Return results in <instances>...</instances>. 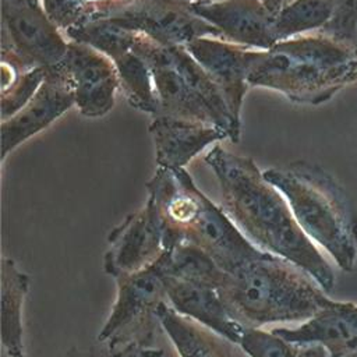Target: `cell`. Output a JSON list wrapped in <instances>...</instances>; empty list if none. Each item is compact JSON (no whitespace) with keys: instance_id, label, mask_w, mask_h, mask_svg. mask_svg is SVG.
Segmentation results:
<instances>
[{"instance_id":"1","label":"cell","mask_w":357,"mask_h":357,"mask_svg":"<svg viewBox=\"0 0 357 357\" xmlns=\"http://www.w3.org/2000/svg\"><path fill=\"white\" fill-rule=\"evenodd\" d=\"M218 178L222 208L258 248L307 272L326 293L335 272L322 250L305 234L286 198L268 183L252 159L215 145L205 155Z\"/></svg>"},{"instance_id":"2","label":"cell","mask_w":357,"mask_h":357,"mask_svg":"<svg viewBox=\"0 0 357 357\" xmlns=\"http://www.w3.org/2000/svg\"><path fill=\"white\" fill-rule=\"evenodd\" d=\"M146 190V202L160 219L169 250L183 243L195 245L227 273L266 252L245 237L183 167H158Z\"/></svg>"},{"instance_id":"3","label":"cell","mask_w":357,"mask_h":357,"mask_svg":"<svg viewBox=\"0 0 357 357\" xmlns=\"http://www.w3.org/2000/svg\"><path fill=\"white\" fill-rule=\"evenodd\" d=\"M357 81V46L322 32L276 42L254 66L248 84L319 105Z\"/></svg>"},{"instance_id":"4","label":"cell","mask_w":357,"mask_h":357,"mask_svg":"<svg viewBox=\"0 0 357 357\" xmlns=\"http://www.w3.org/2000/svg\"><path fill=\"white\" fill-rule=\"evenodd\" d=\"M286 198L305 234L344 272L357 261V211L344 188L321 166L296 160L262 172Z\"/></svg>"},{"instance_id":"5","label":"cell","mask_w":357,"mask_h":357,"mask_svg":"<svg viewBox=\"0 0 357 357\" xmlns=\"http://www.w3.org/2000/svg\"><path fill=\"white\" fill-rule=\"evenodd\" d=\"M223 291L248 328L304 322L333 303L307 272L269 252L226 273Z\"/></svg>"},{"instance_id":"6","label":"cell","mask_w":357,"mask_h":357,"mask_svg":"<svg viewBox=\"0 0 357 357\" xmlns=\"http://www.w3.org/2000/svg\"><path fill=\"white\" fill-rule=\"evenodd\" d=\"M167 304L178 314L238 344L247 328L231 310L223 284L226 273L195 245L183 243L165 257Z\"/></svg>"},{"instance_id":"7","label":"cell","mask_w":357,"mask_h":357,"mask_svg":"<svg viewBox=\"0 0 357 357\" xmlns=\"http://www.w3.org/2000/svg\"><path fill=\"white\" fill-rule=\"evenodd\" d=\"M114 282L116 298L98 333V343L112 350L155 347L156 333L162 329L159 308L167 303L163 257L153 265Z\"/></svg>"},{"instance_id":"8","label":"cell","mask_w":357,"mask_h":357,"mask_svg":"<svg viewBox=\"0 0 357 357\" xmlns=\"http://www.w3.org/2000/svg\"><path fill=\"white\" fill-rule=\"evenodd\" d=\"M68 40L39 0H1V61L18 71L57 66Z\"/></svg>"},{"instance_id":"9","label":"cell","mask_w":357,"mask_h":357,"mask_svg":"<svg viewBox=\"0 0 357 357\" xmlns=\"http://www.w3.org/2000/svg\"><path fill=\"white\" fill-rule=\"evenodd\" d=\"M98 20H109L166 46H185L204 36L223 39L213 25L192 14L188 3L181 0H127Z\"/></svg>"},{"instance_id":"10","label":"cell","mask_w":357,"mask_h":357,"mask_svg":"<svg viewBox=\"0 0 357 357\" xmlns=\"http://www.w3.org/2000/svg\"><path fill=\"white\" fill-rule=\"evenodd\" d=\"M167 250L160 219L146 202L110 230L103 272L113 279L139 272L158 262Z\"/></svg>"},{"instance_id":"11","label":"cell","mask_w":357,"mask_h":357,"mask_svg":"<svg viewBox=\"0 0 357 357\" xmlns=\"http://www.w3.org/2000/svg\"><path fill=\"white\" fill-rule=\"evenodd\" d=\"M184 47L218 85L234 121L240 124L248 77L265 50L212 36L194 39Z\"/></svg>"},{"instance_id":"12","label":"cell","mask_w":357,"mask_h":357,"mask_svg":"<svg viewBox=\"0 0 357 357\" xmlns=\"http://www.w3.org/2000/svg\"><path fill=\"white\" fill-rule=\"evenodd\" d=\"M59 66L71 79L75 106L84 116L99 117L113 107L120 82L110 57L85 43L68 40Z\"/></svg>"},{"instance_id":"13","label":"cell","mask_w":357,"mask_h":357,"mask_svg":"<svg viewBox=\"0 0 357 357\" xmlns=\"http://www.w3.org/2000/svg\"><path fill=\"white\" fill-rule=\"evenodd\" d=\"M74 105V88L68 75L59 64L47 67L45 79L32 99L13 117L1 120V159Z\"/></svg>"},{"instance_id":"14","label":"cell","mask_w":357,"mask_h":357,"mask_svg":"<svg viewBox=\"0 0 357 357\" xmlns=\"http://www.w3.org/2000/svg\"><path fill=\"white\" fill-rule=\"evenodd\" d=\"M192 14L213 25L223 39L269 50L275 43L273 18L262 0H218L209 3H188Z\"/></svg>"},{"instance_id":"15","label":"cell","mask_w":357,"mask_h":357,"mask_svg":"<svg viewBox=\"0 0 357 357\" xmlns=\"http://www.w3.org/2000/svg\"><path fill=\"white\" fill-rule=\"evenodd\" d=\"M272 331L297 347L321 344L329 357L357 354V304L333 300L300 325L278 326Z\"/></svg>"},{"instance_id":"16","label":"cell","mask_w":357,"mask_h":357,"mask_svg":"<svg viewBox=\"0 0 357 357\" xmlns=\"http://www.w3.org/2000/svg\"><path fill=\"white\" fill-rule=\"evenodd\" d=\"M158 167L180 169L215 141L229 138L219 127L158 114L149 124Z\"/></svg>"},{"instance_id":"17","label":"cell","mask_w":357,"mask_h":357,"mask_svg":"<svg viewBox=\"0 0 357 357\" xmlns=\"http://www.w3.org/2000/svg\"><path fill=\"white\" fill-rule=\"evenodd\" d=\"M0 266L1 344L7 357H26L24 304L31 287V278L11 258L4 257Z\"/></svg>"},{"instance_id":"18","label":"cell","mask_w":357,"mask_h":357,"mask_svg":"<svg viewBox=\"0 0 357 357\" xmlns=\"http://www.w3.org/2000/svg\"><path fill=\"white\" fill-rule=\"evenodd\" d=\"M159 321L178 357H234L233 342L178 314L167 303L159 308Z\"/></svg>"},{"instance_id":"19","label":"cell","mask_w":357,"mask_h":357,"mask_svg":"<svg viewBox=\"0 0 357 357\" xmlns=\"http://www.w3.org/2000/svg\"><path fill=\"white\" fill-rule=\"evenodd\" d=\"M152 74L159 100V114L219 127L208 103L177 70L173 67L153 68Z\"/></svg>"},{"instance_id":"20","label":"cell","mask_w":357,"mask_h":357,"mask_svg":"<svg viewBox=\"0 0 357 357\" xmlns=\"http://www.w3.org/2000/svg\"><path fill=\"white\" fill-rule=\"evenodd\" d=\"M333 0H291L273 18L276 42L321 31L332 17Z\"/></svg>"},{"instance_id":"21","label":"cell","mask_w":357,"mask_h":357,"mask_svg":"<svg viewBox=\"0 0 357 357\" xmlns=\"http://www.w3.org/2000/svg\"><path fill=\"white\" fill-rule=\"evenodd\" d=\"M120 88L128 103L153 116L159 114V100L155 88V79L149 66L134 52H128L113 60Z\"/></svg>"},{"instance_id":"22","label":"cell","mask_w":357,"mask_h":357,"mask_svg":"<svg viewBox=\"0 0 357 357\" xmlns=\"http://www.w3.org/2000/svg\"><path fill=\"white\" fill-rule=\"evenodd\" d=\"M64 35L74 42L85 43L112 60L132 52L137 32L120 26L109 20H93L70 28Z\"/></svg>"},{"instance_id":"23","label":"cell","mask_w":357,"mask_h":357,"mask_svg":"<svg viewBox=\"0 0 357 357\" xmlns=\"http://www.w3.org/2000/svg\"><path fill=\"white\" fill-rule=\"evenodd\" d=\"M46 68L38 67L21 71L17 79L1 91V120L13 117L32 99L45 79Z\"/></svg>"},{"instance_id":"24","label":"cell","mask_w":357,"mask_h":357,"mask_svg":"<svg viewBox=\"0 0 357 357\" xmlns=\"http://www.w3.org/2000/svg\"><path fill=\"white\" fill-rule=\"evenodd\" d=\"M238 346L248 357H297L298 351L297 346L264 328H247Z\"/></svg>"},{"instance_id":"25","label":"cell","mask_w":357,"mask_h":357,"mask_svg":"<svg viewBox=\"0 0 357 357\" xmlns=\"http://www.w3.org/2000/svg\"><path fill=\"white\" fill-rule=\"evenodd\" d=\"M357 31V0H333L328 24L319 31L335 39L353 42Z\"/></svg>"},{"instance_id":"26","label":"cell","mask_w":357,"mask_h":357,"mask_svg":"<svg viewBox=\"0 0 357 357\" xmlns=\"http://www.w3.org/2000/svg\"><path fill=\"white\" fill-rule=\"evenodd\" d=\"M66 357H163V350L159 347H128L112 350L98 343L92 347H73Z\"/></svg>"},{"instance_id":"27","label":"cell","mask_w":357,"mask_h":357,"mask_svg":"<svg viewBox=\"0 0 357 357\" xmlns=\"http://www.w3.org/2000/svg\"><path fill=\"white\" fill-rule=\"evenodd\" d=\"M297 357H329V354L321 344H307L298 347Z\"/></svg>"},{"instance_id":"28","label":"cell","mask_w":357,"mask_h":357,"mask_svg":"<svg viewBox=\"0 0 357 357\" xmlns=\"http://www.w3.org/2000/svg\"><path fill=\"white\" fill-rule=\"evenodd\" d=\"M184 3H209V1H218V0H181Z\"/></svg>"},{"instance_id":"29","label":"cell","mask_w":357,"mask_h":357,"mask_svg":"<svg viewBox=\"0 0 357 357\" xmlns=\"http://www.w3.org/2000/svg\"><path fill=\"white\" fill-rule=\"evenodd\" d=\"M346 357H357V354H349V356H346Z\"/></svg>"}]
</instances>
